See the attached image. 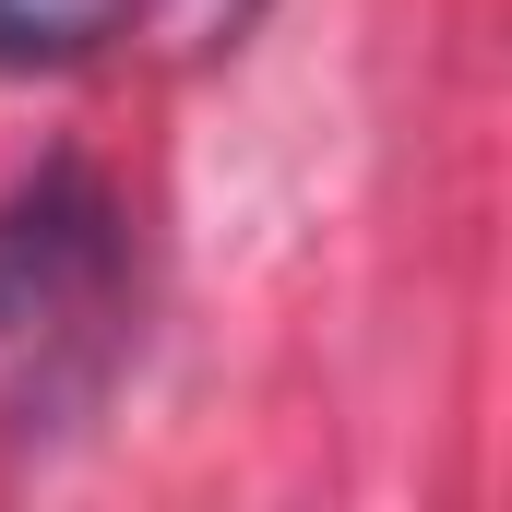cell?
Returning <instances> with one entry per match:
<instances>
[{
    "label": "cell",
    "mask_w": 512,
    "mask_h": 512,
    "mask_svg": "<svg viewBox=\"0 0 512 512\" xmlns=\"http://www.w3.org/2000/svg\"><path fill=\"white\" fill-rule=\"evenodd\" d=\"M251 0H0V84H24V72H84V60H108L131 36H167V24H191V36H215V24H239Z\"/></svg>",
    "instance_id": "7a4b0ae2"
},
{
    "label": "cell",
    "mask_w": 512,
    "mask_h": 512,
    "mask_svg": "<svg viewBox=\"0 0 512 512\" xmlns=\"http://www.w3.org/2000/svg\"><path fill=\"white\" fill-rule=\"evenodd\" d=\"M143 358V215L108 167L48 155L0 191V441L60 453Z\"/></svg>",
    "instance_id": "6da1fadb"
}]
</instances>
